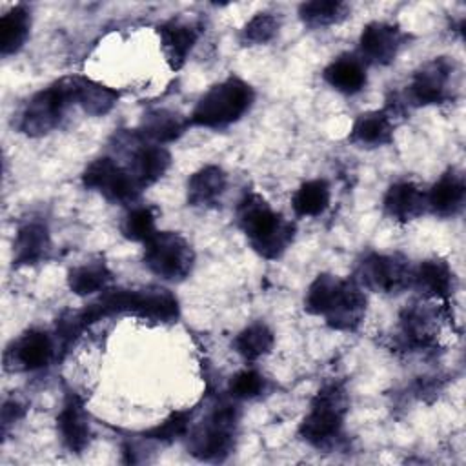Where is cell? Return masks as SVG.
<instances>
[{"label": "cell", "instance_id": "cell-10", "mask_svg": "<svg viewBox=\"0 0 466 466\" xmlns=\"http://www.w3.org/2000/svg\"><path fill=\"white\" fill-rule=\"evenodd\" d=\"M82 184L115 204H133L142 191L127 167L111 157H98L89 162L82 173Z\"/></svg>", "mask_w": 466, "mask_h": 466}, {"label": "cell", "instance_id": "cell-8", "mask_svg": "<svg viewBox=\"0 0 466 466\" xmlns=\"http://www.w3.org/2000/svg\"><path fill=\"white\" fill-rule=\"evenodd\" d=\"M413 268L400 253H370L357 268L355 282L377 293H400L411 286Z\"/></svg>", "mask_w": 466, "mask_h": 466}, {"label": "cell", "instance_id": "cell-35", "mask_svg": "<svg viewBox=\"0 0 466 466\" xmlns=\"http://www.w3.org/2000/svg\"><path fill=\"white\" fill-rule=\"evenodd\" d=\"M268 390V379L251 368L240 370L235 377H231L228 393L233 400H253L262 397V393Z\"/></svg>", "mask_w": 466, "mask_h": 466}, {"label": "cell", "instance_id": "cell-3", "mask_svg": "<svg viewBox=\"0 0 466 466\" xmlns=\"http://www.w3.org/2000/svg\"><path fill=\"white\" fill-rule=\"evenodd\" d=\"M253 102V87L246 80L231 75L211 86L198 98L189 115V122L191 126L200 127H226L238 122L249 111Z\"/></svg>", "mask_w": 466, "mask_h": 466}, {"label": "cell", "instance_id": "cell-18", "mask_svg": "<svg viewBox=\"0 0 466 466\" xmlns=\"http://www.w3.org/2000/svg\"><path fill=\"white\" fill-rule=\"evenodd\" d=\"M366 308L368 299L364 289L353 279H348L339 300L328 311L324 320L331 329L355 331L366 317Z\"/></svg>", "mask_w": 466, "mask_h": 466}, {"label": "cell", "instance_id": "cell-6", "mask_svg": "<svg viewBox=\"0 0 466 466\" xmlns=\"http://www.w3.org/2000/svg\"><path fill=\"white\" fill-rule=\"evenodd\" d=\"M73 104L71 75L62 76L25 102L18 116V129L27 137H44L58 127L66 109Z\"/></svg>", "mask_w": 466, "mask_h": 466}, {"label": "cell", "instance_id": "cell-2", "mask_svg": "<svg viewBox=\"0 0 466 466\" xmlns=\"http://www.w3.org/2000/svg\"><path fill=\"white\" fill-rule=\"evenodd\" d=\"M235 215L253 251L266 260L280 258L295 238V224L277 213L258 193H246Z\"/></svg>", "mask_w": 466, "mask_h": 466}, {"label": "cell", "instance_id": "cell-31", "mask_svg": "<svg viewBox=\"0 0 466 466\" xmlns=\"http://www.w3.org/2000/svg\"><path fill=\"white\" fill-rule=\"evenodd\" d=\"M275 344V335L264 322H253L240 329L233 339L235 351L244 360H258L260 357L268 355Z\"/></svg>", "mask_w": 466, "mask_h": 466}, {"label": "cell", "instance_id": "cell-26", "mask_svg": "<svg viewBox=\"0 0 466 466\" xmlns=\"http://www.w3.org/2000/svg\"><path fill=\"white\" fill-rule=\"evenodd\" d=\"M439 326L431 309L422 308V304H413L406 308L400 315V335L404 342L411 348H426L437 337Z\"/></svg>", "mask_w": 466, "mask_h": 466}, {"label": "cell", "instance_id": "cell-36", "mask_svg": "<svg viewBox=\"0 0 466 466\" xmlns=\"http://www.w3.org/2000/svg\"><path fill=\"white\" fill-rule=\"evenodd\" d=\"M279 18L271 13H257L251 16L240 31V42L244 46H262L275 38L279 33Z\"/></svg>", "mask_w": 466, "mask_h": 466}, {"label": "cell", "instance_id": "cell-30", "mask_svg": "<svg viewBox=\"0 0 466 466\" xmlns=\"http://www.w3.org/2000/svg\"><path fill=\"white\" fill-rule=\"evenodd\" d=\"M331 200L329 184L324 178H313L302 182L291 197V208L297 217H319Z\"/></svg>", "mask_w": 466, "mask_h": 466}, {"label": "cell", "instance_id": "cell-17", "mask_svg": "<svg viewBox=\"0 0 466 466\" xmlns=\"http://www.w3.org/2000/svg\"><path fill=\"white\" fill-rule=\"evenodd\" d=\"M169 166H171L169 151L160 144H153L142 138V142H138V147H135L131 153L127 171L131 173L138 187L146 189L155 182H158L166 175Z\"/></svg>", "mask_w": 466, "mask_h": 466}, {"label": "cell", "instance_id": "cell-15", "mask_svg": "<svg viewBox=\"0 0 466 466\" xmlns=\"http://www.w3.org/2000/svg\"><path fill=\"white\" fill-rule=\"evenodd\" d=\"M384 213L400 224L411 222L428 211L426 189L411 180H400L391 184L382 198Z\"/></svg>", "mask_w": 466, "mask_h": 466}, {"label": "cell", "instance_id": "cell-1", "mask_svg": "<svg viewBox=\"0 0 466 466\" xmlns=\"http://www.w3.org/2000/svg\"><path fill=\"white\" fill-rule=\"evenodd\" d=\"M80 313L86 326H89L120 313H129L153 322H175L180 309L177 297L169 289L149 286L142 289L107 288L96 300L80 309Z\"/></svg>", "mask_w": 466, "mask_h": 466}, {"label": "cell", "instance_id": "cell-19", "mask_svg": "<svg viewBox=\"0 0 466 466\" xmlns=\"http://www.w3.org/2000/svg\"><path fill=\"white\" fill-rule=\"evenodd\" d=\"M395 116L391 109H375L359 115L350 129V140L360 147H380L393 140Z\"/></svg>", "mask_w": 466, "mask_h": 466}, {"label": "cell", "instance_id": "cell-11", "mask_svg": "<svg viewBox=\"0 0 466 466\" xmlns=\"http://www.w3.org/2000/svg\"><path fill=\"white\" fill-rule=\"evenodd\" d=\"M56 340L42 329H27L13 339L4 350L7 371H38L56 355Z\"/></svg>", "mask_w": 466, "mask_h": 466}, {"label": "cell", "instance_id": "cell-14", "mask_svg": "<svg viewBox=\"0 0 466 466\" xmlns=\"http://www.w3.org/2000/svg\"><path fill=\"white\" fill-rule=\"evenodd\" d=\"M466 200V178L462 171L450 167L444 171L439 180L426 189V204L428 211L441 217L450 218L455 217Z\"/></svg>", "mask_w": 466, "mask_h": 466}, {"label": "cell", "instance_id": "cell-27", "mask_svg": "<svg viewBox=\"0 0 466 466\" xmlns=\"http://www.w3.org/2000/svg\"><path fill=\"white\" fill-rule=\"evenodd\" d=\"M113 273L104 260H91L78 264L67 273V286L78 297L102 293L109 288Z\"/></svg>", "mask_w": 466, "mask_h": 466}, {"label": "cell", "instance_id": "cell-7", "mask_svg": "<svg viewBox=\"0 0 466 466\" xmlns=\"http://www.w3.org/2000/svg\"><path fill=\"white\" fill-rule=\"evenodd\" d=\"M146 268L166 282H182L195 266V251L178 231H157L144 244Z\"/></svg>", "mask_w": 466, "mask_h": 466}, {"label": "cell", "instance_id": "cell-21", "mask_svg": "<svg viewBox=\"0 0 466 466\" xmlns=\"http://www.w3.org/2000/svg\"><path fill=\"white\" fill-rule=\"evenodd\" d=\"M51 253L49 229L42 222H25L18 228L13 242V262L16 266H35Z\"/></svg>", "mask_w": 466, "mask_h": 466}, {"label": "cell", "instance_id": "cell-16", "mask_svg": "<svg viewBox=\"0 0 466 466\" xmlns=\"http://www.w3.org/2000/svg\"><path fill=\"white\" fill-rule=\"evenodd\" d=\"M200 29L193 20L171 18L158 27L164 56L171 69H180L198 40Z\"/></svg>", "mask_w": 466, "mask_h": 466}, {"label": "cell", "instance_id": "cell-33", "mask_svg": "<svg viewBox=\"0 0 466 466\" xmlns=\"http://www.w3.org/2000/svg\"><path fill=\"white\" fill-rule=\"evenodd\" d=\"M120 231L127 240L146 244L158 229H157V209L151 206H133L122 224Z\"/></svg>", "mask_w": 466, "mask_h": 466}, {"label": "cell", "instance_id": "cell-23", "mask_svg": "<svg viewBox=\"0 0 466 466\" xmlns=\"http://www.w3.org/2000/svg\"><path fill=\"white\" fill-rule=\"evenodd\" d=\"M73 100L91 116L107 115L118 102V91L84 75H71Z\"/></svg>", "mask_w": 466, "mask_h": 466}, {"label": "cell", "instance_id": "cell-25", "mask_svg": "<svg viewBox=\"0 0 466 466\" xmlns=\"http://www.w3.org/2000/svg\"><path fill=\"white\" fill-rule=\"evenodd\" d=\"M322 76L329 87L342 95H355L362 91L368 80L366 64L355 55H340L333 58L324 67Z\"/></svg>", "mask_w": 466, "mask_h": 466}, {"label": "cell", "instance_id": "cell-22", "mask_svg": "<svg viewBox=\"0 0 466 466\" xmlns=\"http://www.w3.org/2000/svg\"><path fill=\"white\" fill-rule=\"evenodd\" d=\"M228 187V175L220 166H204L187 178L186 198L193 208H211L220 202Z\"/></svg>", "mask_w": 466, "mask_h": 466}, {"label": "cell", "instance_id": "cell-9", "mask_svg": "<svg viewBox=\"0 0 466 466\" xmlns=\"http://www.w3.org/2000/svg\"><path fill=\"white\" fill-rule=\"evenodd\" d=\"M459 86L457 64L448 56L422 64L408 84V98L415 106H435L453 98Z\"/></svg>", "mask_w": 466, "mask_h": 466}, {"label": "cell", "instance_id": "cell-4", "mask_svg": "<svg viewBox=\"0 0 466 466\" xmlns=\"http://www.w3.org/2000/svg\"><path fill=\"white\" fill-rule=\"evenodd\" d=\"M346 411H348L346 390L337 382L324 384L315 393L309 404V411L306 413V417L299 426V437L319 450L335 446V442L342 435Z\"/></svg>", "mask_w": 466, "mask_h": 466}, {"label": "cell", "instance_id": "cell-20", "mask_svg": "<svg viewBox=\"0 0 466 466\" xmlns=\"http://www.w3.org/2000/svg\"><path fill=\"white\" fill-rule=\"evenodd\" d=\"M411 286L426 299H448L455 289V275L446 260L433 257L413 268Z\"/></svg>", "mask_w": 466, "mask_h": 466}, {"label": "cell", "instance_id": "cell-13", "mask_svg": "<svg viewBox=\"0 0 466 466\" xmlns=\"http://www.w3.org/2000/svg\"><path fill=\"white\" fill-rule=\"evenodd\" d=\"M56 428L62 444L71 453H82L91 441V422L89 413L82 399L69 393L56 415Z\"/></svg>", "mask_w": 466, "mask_h": 466}, {"label": "cell", "instance_id": "cell-5", "mask_svg": "<svg viewBox=\"0 0 466 466\" xmlns=\"http://www.w3.org/2000/svg\"><path fill=\"white\" fill-rule=\"evenodd\" d=\"M238 426V410L233 402L218 404L202 424L189 428L187 450L200 461H222L233 446Z\"/></svg>", "mask_w": 466, "mask_h": 466}, {"label": "cell", "instance_id": "cell-37", "mask_svg": "<svg viewBox=\"0 0 466 466\" xmlns=\"http://www.w3.org/2000/svg\"><path fill=\"white\" fill-rule=\"evenodd\" d=\"M24 413H25V406H24L18 399H15V397L7 399V400L4 402V406H2V433L5 435L7 430H9L16 420H20V419L24 417Z\"/></svg>", "mask_w": 466, "mask_h": 466}, {"label": "cell", "instance_id": "cell-34", "mask_svg": "<svg viewBox=\"0 0 466 466\" xmlns=\"http://www.w3.org/2000/svg\"><path fill=\"white\" fill-rule=\"evenodd\" d=\"M191 419H193V411H187V410L186 411H173L162 422L146 430L144 437L149 439V441L164 442V444L175 442L177 439L187 435V431L191 428Z\"/></svg>", "mask_w": 466, "mask_h": 466}, {"label": "cell", "instance_id": "cell-29", "mask_svg": "<svg viewBox=\"0 0 466 466\" xmlns=\"http://www.w3.org/2000/svg\"><path fill=\"white\" fill-rule=\"evenodd\" d=\"M31 29V13L24 4L11 7L0 18V53L2 56H9L18 53Z\"/></svg>", "mask_w": 466, "mask_h": 466}, {"label": "cell", "instance_id": "cell-32", "mask_svg": "<svg viewBox=\"0 0 466 466\" xmlns=\"http://www.w3.org/2000/svg\"><path fill=\"white\" fill-rule=\"evenodd\" d=\"M350 15V5L339 0H309L299 5V16L311 29L340 24Z\"/></svg>", "mask_w": 466, "mask_h": 466}, {"label": "cell", "instance_id": "cell-28", "mask_svg": "<svg viewBox=\"0 0 466 466\" xmlns=\"http://www.w3.org/2000/svg\"><path fill=\"white\" fill-rule=\"evenodd\" d=\"M348 279H342L333 273H320L309 284L306 297H304V309L309 315L326 317L333 304L339 300Z\"/></svg>", "mask_w": 466, "mask_h": 466}, {"label": "cell", "instance_id": "cell-24", "mask_svg": "<svg viewBox=\"0 0 466 466\" xmlns=\"http://www.w3.org/2000/svg\"><path fill=\"white\" fill-rule=\"evenodd\" d=\"M191 126L189 118L182 116L177 111L157 107L144 115L140 122V137L153 144H169L178 140L187 127Z\"/></svg>", "mask_w": 466, "mask_h": 466}, {"label": "cell", "instance_id": "cell-12", "mask_svg": "<svg viewBox=\"0 0 466 466\" xmlns=\"http://www.w3.org/2000/svg\"><path fill=\"white\" fill-rule=\"evenodd\" d=\"M408 35L391 22L375 20L364 25L359 36V53L364 64L388 66L406 46Z\"/></svg>", "mask_w": 466, "mask_h": 466}]
</instances>
